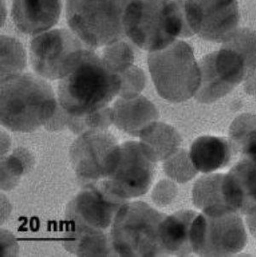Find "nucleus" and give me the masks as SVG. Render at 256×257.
<instances>
[{"label":"nucleus","instance_id":"28","mask_svg":"<svg viewBox=\"0 0 256 257\" xmlns=\"http://www.w3.org/2000/svg\"><path fill=\"white\" fill-rule=\"evenodd\" d=\"M118 75L120 79V97L131 98L140 95L146 84V76L141 68L133 65Z\"/></svg>","mask_w":256,"mask_h":257},{"label":"nucleus","instance_id":"5","mask_svg":"<svg viewBox=\"0 0 256 257\" xmlns=\"http://www.w3.org/2000/svg\"><path fill=\"white\" fill-rule=\"evenodd\" d=\"M131 0H66L69 29L94 49L121 40L125 35L123 16Z\"/></svg>","mask_w":256,"mask_h":257},{"label":"nucleus","instance_id":"15","mask_svg":"<svg viewBox=\"0 0 256 257\" xmlns=\"http://www.w3.org/2000/svg\"><path fill=\"white\" fill-rule=\"evenodd\" d=\"M126 202L104 189L103 193L87 191L77 197L75 209L84 222L94 228L102 229L112 223L120 208Z\"/></svg>","mask_w":256,"mask_h":257},{"label":"nucleus","instance_id":"11","mask_svg":"<svg viewBox=\"0 0 256 257\" xmlns=\"http://www.w3.org/2000/svg\"><path fill=\"white\" fill-rule=\"evenodd\" d=\"M117 145L114 136L106 130H90L79 135L71 148L77 172L87 178L107 177Z\"/></svg>","mask_w":256,"mask_h":257},{"label":"nucleus","instance_id":"31","mask_svg":"<svg viewBox=\"0 0 256 257\" xmlns=\"http://www.w3.org/2000/svg\"><path fill=\"white\" fill-rule=\"evenodd\" d=\"M245 224L251 235L256 239V206L245 214Z\"/></svg>","mask_w":256,"mask_h":257},{"label":"nucleus","instance_id":"34","mask_svg":"<svg viewBox=\"0 0 256 257\" xmlns=\"http://www.w3.org/2000/svg\"><path fill=\"white\" fill-rule=\"evenodd\" d=\"M255 95H256V89H255Z\"/></svg>","mask_w":256,"mask_h":257},{"label":"nucleus","instance_id":"16","mask_svg":"<svg viewBox=\"0 0 256 257\" xmlns=\"http://www.w3.org/2000/svg\"><path fill=\"white\" fill-rule=\"evenodd\" d=\"M111 109L114 125L133 136H139L143 129L158 117L154 104L141 95L131 98L120 97Z\"/></svg>","mask_w":256,"mask_h":257},{"label":"nucleus","instance_id":"7","mask_svg":"<svg viewBox=\"0 0 256 257\" xmlns=\"http://www.w3.org/2000/svg\"><path fill=\"white\" fill-rule=\"evenodd\" d=\"M192 252L199 256H231L247 242L245 225L239 213L230 210L198 214L190 229Z\"/></svg>","mask_w":256,"mask_h":257},{"label":"nucleus","instance_id":"33","mask_svg":"<svg viewBox=\"0 0 256 257\" xmlns=\"http://www.w3.org/2000/svg\"><path fill=\"white\" fill-rule=\"evenodd\" d=\"M7 7L6 0H1V28L4 26L7 18Z\"/></svg>","mask_w":256,"mask_h":257},{"label":"nucleus","instance_id":"21","mask_svg":"<svg viewBox=\"0 0 256 257\" xmlns=\"http://www.w3.org/2000/svg\"><path fill=\"white\" fill-rule=\"evenodd\" d=\"M27 60L26 50L19 39L7 34L1 35V80L22 73Z\"/></svg>","mask_w":256,"mask_h":257},{"label":"nucleus","instance_id":"26","mask_svg":"<svg viewBox=\"0 0 256 257\" xmlns=\"http://www.w3.org/2000/svg\"><path fill=\"white\" fill-rule=\"evenodd\" d=\"M256 139V116L244 113L236 118L229 129V140L236 152L241 153Z\"/></svg>","mask_w":256,"mask_h":257},{"label":"nucleus","instance_id":"20","mask_svg":"<svg viewBox=\"0 0 256 257\" xmlns=\"http://www.w3.org/2000/svg\"><path fill=\"white\" fill-rule=\"evenodd\" d=\"M198 64L200 82L194 96L197 101L203 103H212L230 92L215 72L212 53L205 56Z\"/></svg>","mask_w":256,"mask_h":257},{"label":"nucleus","instance_id":"19","mask_svg":"<svg viewBox=\"0 0 256 257\" xmlns=\"http://www.w3.org/2000/svg\"><path fill=\"white\" fill-rule=\"evenodd\" d=\"M224 176L223 173H206L194 184L192 201L202 213L210 214L234 211L228 205L225 198L223 188Z\"/></svg>","mask_w":256,"mask_h":257},{"label":"nucleus","instance_id":"6","mask_svg":"<svg viewBox=\"0 0 256 257\" xmlns=\"http://www.w3.org/2000/svg\"><path fill=\"white\" fill-rule=\"evenodd\" d=\"M165 215L143 201L126 202L112 221V245L122 256H163L159 230Z\"/></svg>","mask_w":256,"mask_h":257},{"label":"nucleus","instance_id":"9","mask_svg":"<svg viewBox=\"0 0 256 257\" xmlns=\"http://www.w3.org/2000/svg\"><path fill=\"white\" fill-rule=\"evenodd\" d=\"M84 47H87L70 29L52 28L33 36L29 44L30 62L35 73L42 78L60 79L74 65Z\"/></svg>","mask_w":256,"mask_h":257},{"label":"nucleus","instance_id":"3","mask_svg":"<svg viewBox=\"0 0 256 257\" xmlns=\"http://www.w3.org/2000/svg\"><path fill=\"white\" fill-rule=\"evenodd\" d=\"M125 35L149 52L163 49L189 33L184 0H131L123 16Z\"/></svg>","mask_w":256,"mask_h":257},{"label":"nucleus","instance_id":"24","mask_svg":"<svg viewBox=\"0 0 256 257\" xmlns=\"http://www.w3.org/2000/svg\"><path fill=\"white\" fill-rule=\"evenodd\" d=\"M163 162L165 173L177 183H186L198 172L191 160L189 151L184 149L179 148Z\"/></svg>","mask_w":256,"mask_h":257},{"label":"nucleus","instance_id":"10","mask_svg":"<svg viewBox=\"0 0 256 257\" xmlns=\"http://www.w3.org/2000/svg\"><path fill=\"white\" fill-rule=\"evenodd\" d=\"M189 27L194 34L214 42H224L237 30V0H185Z\"/></svg>","mask_w":256,"mask_h":257},{"label":"nucleus","instance_id":"1","mask_svg":"<svg viewBox=\"0 0 256 257\" xmlns=\"http://www.w3.org/2000/svg\"><path fill=\"white\" fill-rule=\"evenodd\" d=\"M120 79L92 49L79 52L74 65L58 86V101L69 114L82 116L107 106L118 94Z\"/></svg>","mask_w":256,"mask_h":257},{"label":"nucleus","instance_id":"14","mask_svg":"<svg viewBox=\"0 0 256 257\" xmlns=\"http://www.w3.org/2000/svg\"><path fill=\"white\" fill-rule=\"evenodd\" d=\"M197 214L194 210L186 209L165 216L159 230L160 243L165 256H186L193 253L190 233Z\"/></svg>","mask_w":256,"mask_h":257},{"label":"nucleus","instance_id":"2","mask_svg":"<svg viewBox=\"0 0 256 257\" xmlns=\"http://www.w3.org/2000/svg\"><path fill=\"white\" fill-rule=\"evenodd\" d=\"M57 103L50 84L36 73L1 80V124L11 131L30 132L44 126Z\"/></svg>","mask_w":256,"mask_h":257},{"label":"nucleus","instance_id":"32","mask_svg":"<svg viewBox=\"0 0 256 257\" xmlns=\"http://www.w3.org/2000/svg\"><path fill=\"white\" fill-rule=\"evenodd\" d=\"M241 154L243 157L256 163V139L252 142Z\"/></svg>","mask_w":256,"mask_h":257},{"label":"nucleus","instance_id":"8","mask_svg":"<svg viewBox=\"0 0 256 257\" xmlns=\"http://www.w3.org/2000/svg\"><path fill=\"white\" fill-rule=\"evenodd\" d=\"M155 165L139 142L129 141L117 144L114 151L113 165L104 187L110 193L125 201L141 196L151 187Z\"/></svg>","mask_w":256,"mask_h":257},{"label":"nucleus","instance_id":"13","mask_svg":"<svg viewBox=\"0 0 256 257\" xmlns=\"http://www.w3.org/2000/svg\"><path fill=\"white\" fill-rule=\"evenodd\" d=\"M223 185L229 206L246 213L256 206V163L242 157L225 174Z\"/></svg>","mask_w":256,"mask_h":257},{"label":"nucleus","instance_id":"12","mask_svg":"<svg viewBox=\"0 0 256 257\" xmlns=\"http://www.w3.org/2000/svg\"><path fill=\"white\" fill-rule=\"evenodd\" d=\"M62 10V0H12L10 16L19 32L34 36L54 28Z\"/></svg>","mask_w":256,"mask_h":257},{"label":"nucleus","instance_id":"29","mask_svg":"<svg viewBox=\"0 0 256 257\" xmlns=\"http://www.w3.org/2000/svg\"><path fill=\"white\" fill-rule=\"evenodd\" d=\"M174 182L171 179H163L155 185L151 192V198L156 205L166 206L174 200L178 192Z\"/></svg>","mask_w":256,"mask_h":257},{"label":"nucleus","instance_id":"27","mask_svg":"<svg viewBox=\"0 0 256 257\" xmlns=\"http://www.w3.org/2000/svg\"><path fill=\"white\" fill-rule=\"evenodd\" d=\"M101 57L108 67L117 74L132 66L134 60L132 48L121 40L105 46Z\"/></svg>","mask_w":256,"mask_h":257},{"label":"nucleus","instance_id":"25","mask_svg":"<svg viewBox=\"0 0 256 257\" xmlns=\"http://www.w3.org/2000/svg\"><path fill=\"white\" fill-rule=\"evenodd\" d=\"M112 123V109L106 106L82 116L70 115L67 127L80 135L90 130H106Z\"/></svg>","mask_w":256,"mask_h":257},{"label":"nucleus","instance_id":"22","mask_svg":"<svg viewBox=\"0 0 256 257\" xmlns=\"http://www.w3.org/2000/svg\"><path fill=\"white\" fill-rule=\"evenodd\" d=\"M72 249L83 256H105L109 249L107 238L99 229L83 226L73 234Z\"/></svg>","mask_w":256,"mask_h":257},{"label":"nucleus","instance_id":"23","mask_svg":"<svg viewBox=\"0 0 256 257\" xmlns=\"http://www.w3.org/2000/svg\"><path fill=\"white\" fill-rule=\"evenodd\" d=\"M223 44L235 50L243 58L249 77L255 74L256 31L247 28L237 30Z\"/></svg>","mask_w":256,"mask_h":257},{"label":"nucleus","instance_id":"4","mask_svg":"<svg viewBox=\"0 0 256 257\" xmlns=\"http://www.w3.org/2000/svg\"><path fill=\"white\" fill-rule=\"evenodd\" d=\"M147 63L161 97L172 102H181L194 96L200 82V71L189 44L176 40L163 49L149 52Z\"/></svg>","mask_w":256,"mask_h":257},{"label":"nucleus","instance_id":"30","mask_svg":"<svg viewBox=\"0 0 256 257\" xmlns=\"http://www.w3.org/2000/svg\"><path fill=\"white\" fill-rule=\"evenodd\" d=\"M70 114L66 111L58 102L55 111L50 119L44 125L50 131H60L67 127Z\"/></svg>","mask_w":256,"mask_h":257},{"label":"nucleus","instance_id":"17","mask_svg":"<svg viewBox=\"0 0 256 257\" xmlns=\"http://www.w3.org/2000/svg\"><path fill=\"white\" fill-rule=\"evenodd\" d=\"M189 153L197 170L204 174L226 167L237 153L229 140L210 135L196 139Z\"/></svg>","mask_w":256,"mask_h":257},{"label":"nucleus","instance_id":"18","mask_svg":"<svg viewBox=\"0 0 256 257\" xmlns=\"http://www.w3.org/2000/svg\"><path fill=\"white\" fill-rule=\"evenodd\" d=\"M139 143L146 155L154 162L164 161L179 148L181 137L172 126L156 121L140 133Z\"/></svg>","mask_w":256,"mask_h":257}]
</instances>
